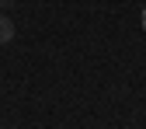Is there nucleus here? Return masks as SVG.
<instances>
[{
	"instance_id": "f257e3e1",
	"label": "nucleus",
	"mask_w": 146,
	"mask_h": 129,
	"mask_svg": "<svg viewBox=\"0 0 146 129\" xmlns=\"http://www.w3.org/2000/svg\"><path fill=\"white\" fill-rule=\"evenodd\" d=\"M11 39H14V21L7 14H0V45H7Z\"/></svg>"
},
{
	"instance_id": "7ed1b4c3",
	"label": "nucleus",
	"mask_w": 146,
	"mask_h": 129,
	"mask_svg": "<svg viewBox=\"0 0 146 129\" xmlns=\"http://www.w3.org/2000/svg\"><path fill=\"white\" fill-rule=\"evenodd\" d=\"M143 28H146V11H143Z\"/></svg>"
},
{
	"instance_id": "f03ea898",
	"label": "nucleus",
	"mask_w": 146,
	"mask_h": 129,
	"mask_svg": "<svg viewBox=\"0 0 146 129\" xmlns=\"http://www.w3.org/2000/svg\"><path fill=\"white\" fill-rule=\"evenodd\" d=\"M11 4H14V0H0V7H11Z\"/></svg>"
}]
</instances>
